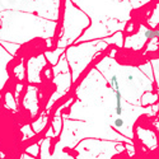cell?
<instances>
[{"label": "cell", "mask_w": 159, "mask_h": 159, "mask_svg": "<svg viewBox=\"0 0 159 159\" xmlns=\"http://www.w3.org/2000/svg\"><path fill=\"white\" fill-rule=\"evenodd\" d=\"M111 87L115 89V94H116V113H117V116H121L122 115V99H121V91H120L118 80L116 75H112L111 78Z\"/></svg>", "instance_id": "cell-1"}, {"label": "cell", "mask_w": 159, "mask_h": 159, "mask_svg": "<svg viewBox=\"0 0 159 159\" xmlns=\"http://www.w3.org/2000/svg\"><path fill=\"white\" fill-rule=\"evenodd\" d=\"M115 126H116V127H122V126H123V120H122L121 117L116 118V120H115Z\"/></svg>", "instance_id": "cell-3"}, {"label": "cell", "mask_w": 159, "mask_h": 159, "mask_svg": "<svg viewBox=\"0 0 159 159\" xmlns=\"http://www.w3.org/2000/svg\"><path fill=\"white\" fill-rule=\"evenodd\" d=\"M159 37V29L153 31V29H148L145 31V38L146 40H153V38Z\"/></svg>", "instance_id": "cell-2"}]
</instances>
